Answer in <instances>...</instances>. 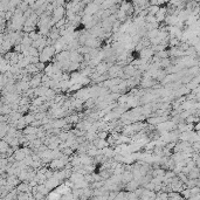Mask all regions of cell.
I'll return each mask as SVG.
<instances>
[{"mask_svg": "<svg viewBox=\"0 0 200 200\" xmlns=\"http://www.w3.org/2000/svg\"><path fill=\"white\" fill-rule=\"evenodd\" d=\"M41 76L42 75H39V74H35L33 76H31V80H29V87H32L33 89H36L38 87L41 85Z\"/></svg>", "mask_w": 200, "mask_h": 200, "instance_id": "obj_1", "label": "cell"}, {"mask_svg": "<svg viewBox=\"0 0 200 200\" xmlns=\"http://www.w3.org/2000/svg\"><path fill=\"white\" fill-rule=\"evenodd\" d=\"M197 82H198V77L194 80V83H197ZM190 84H193V83H190ZM194 87H197V85L194 84V85H191V87H188V88H191V89H192V88H194Z\"/></svg>", "mask_w": 200, "mask_h": 200, "instance_id": "obj_2", "label": "cell"}]
</instances>
